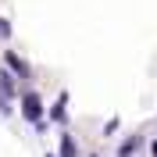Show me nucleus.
I'll list each match as a JSON object with an SVG mask.
<instances>
[{
	"instance_id": "1",
	"label": "nucleus",
	"mask_w": 157,
	"mask_h": 157,
	"mask_svg": "<svg viewBox=\"0 0 157 157\" xmlns=\"http://www.w3.org/2000/svg\"><path fill=\"white\" fill-rule=\"evenodd\" d=\"M21 111H25V118H29V121H36V118L43 114V104H39L36 93H25V97H21Z\"/></svg>"
},
{
	"instance_id": "2",
	"label": "nucleus",
	"mask_w": 157,
	"mask_h": 157,
	"mask_svg": "<svg viewBox=\"0 0 157 157\" xmlns=\"http://www.w3.org/2000/svg\"><path fill=\"white\" fill-rule=\"evenodd\" d=\"M4 61H7V64H11V71H18L21 78H29V64H25V61H21L18 54H7V57H4Z\"/></svg>"
},
{
	"instance_id": "3",
	"label": "nucleus",
	"mask_w": 157,
	"mask_h": 157,
	"mask_svg": "<svg viewBox=\"0 0 157 157\" xmlns=\"http://www.w3.org/2000/svg\"><path fill=\"white\" fill-rule=\"evenodd\" d=\"M0 93H7V97L14 93V82H11V75H7V71L0 75Z\"/></svg>"
},
{
	"instance_id": "4",
	"label": "nucleus",
	"mask_w": 157,
	"mask_h": 157,
	"mask_svg": "<svg viewBox=\"0 0 157 157\" xmlns=\"http://www.w3.org/2000/svg\"><path fill=\"white\" fill-rule=\"evenodd\" d=\"M61 150H64V157H75V143H71V139H64V147H61Z\"/></svg>"
},
{
	"instance_id": "5",
	"label": "nucleus",
	"mask_w": 157,
	"mask_h": 157,
	"mask_svg": "<svg viewBox=\"0 0 157 157\" xmlns=\"http://www.w3.org/2000/svg\"><path fill=\"white\" fill-rule=\"evenodd\" d=\"M7 36H11V25H7L4 18H0V39H7Z\"/></svg>"
},
{
	"instance_id": "6",
	"label": "nucleus",
	"mask_w": 157,
	"mask_h": 157,
	"mask_svg": "<svg viewBox=\"0 0 157 157\" xmlns=\"http://www.w3.org/2000/svg\"><path fill=\"white\" fill-rule=\"evenodd\" d=\"M7 111H11V107H7V104H4V97H0V114H7Z\"/></svg>"
},
{
	"instance_id": "7",
	"label": "nucleus",
	"mask_w": 157,
	"mask_h": 157,
	"mask_svg": "<svg viewBox=\"0 0 157 157\" xmlns=\"http://www.w3.org/2000/svg\"><path fill=\"white\" fill-rule=\"evenodd\" d=\"M121 157H128V154H121Z\"/></svg>"
}]
</instances>
